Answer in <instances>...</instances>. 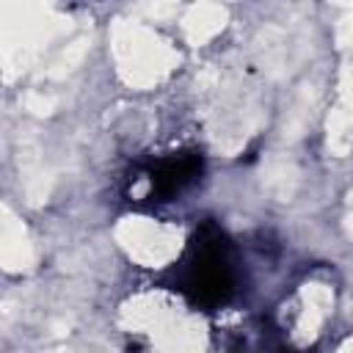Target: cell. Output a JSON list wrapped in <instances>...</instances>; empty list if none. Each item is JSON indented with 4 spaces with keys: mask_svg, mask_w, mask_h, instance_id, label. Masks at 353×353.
Instances as JSON below:
<instances>
[{
    "mask_svg": "<svg viewBox=\"0 0 353 353\" xmlns=\"http://www.w3.org/2000/svg\"><path fill=\"white\" fill-rule=\"evenodd\" d=\"M201 171V157L193 154V152H185V154H176V157H168V160H160L152 171V196H160V199H168L174 193H179L188 182H193Z\"/></svg>",
    "mask_w": 353,
    "mask_h": 353,
    "instance_id": "obj_1",
    "label": "cell"
}]
</instances>
